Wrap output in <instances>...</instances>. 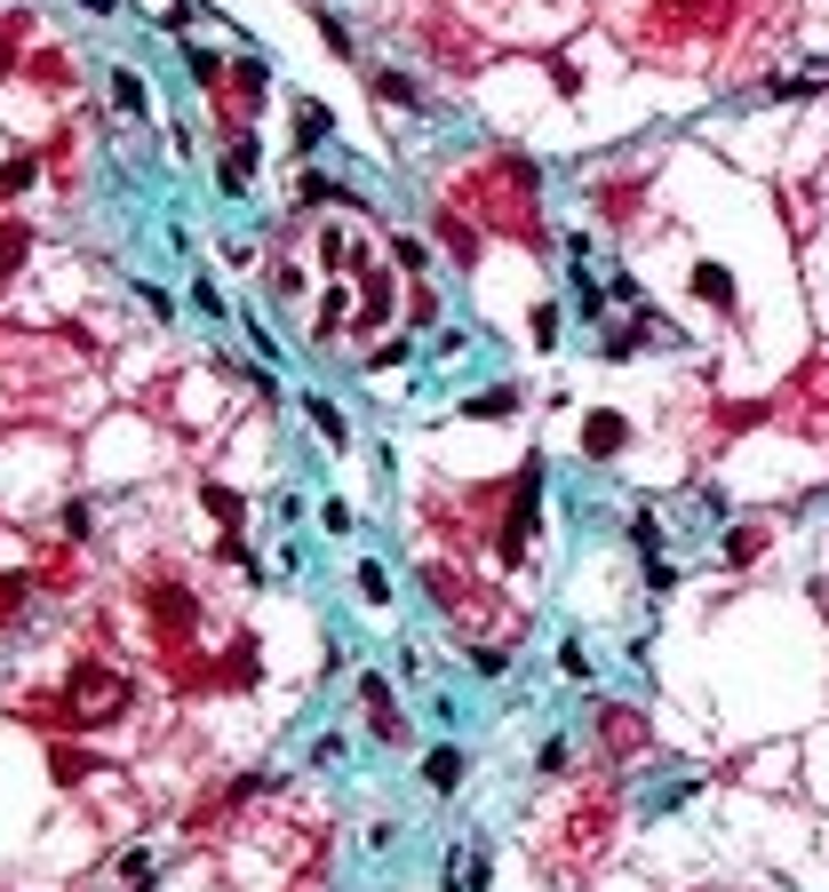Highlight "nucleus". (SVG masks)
Listing matches in <instances>:
<instances>
[{
  "label": "nucleus",
  "instance_id": "obj_20",
  "mask_svg": "<svg viewBox=\"0 0 829 892\" xmlns=\"http://www.w3.org/2000/svg\"><path fill=\"white\" fill-rule=\"evenodd\" d=\"M80 9H88V17H112V0H80Z\"/></svg>",
  "mask_w": 829,
  "mask_h": 892
},
{
  "label": "nucleus",
  "instance_id": "obj_12",
  "mask_svg": "<svg viewBox=\"0 0 829 892\" xmlns=\"http://www.w3.org/2000/svg\"><path fill=\"white\" fill-rule=\"evenodd\" d=\"M223 73H231V64H223L216 48H192V80H200V88H216Z\"/></svg>",
  "mask_w": 829,
  "mask_h": 892
},
{
  "label": "nucleus",
  "instance_id": "obj_11",
  "mask_svg": "<svg viewBox=\"0 0 829 892\" xmlns=\"http://www.w3.org/2000/svg\"><path fill=\"white\" fill-rule=\"evenodd\" d=\"M231 73H240V88H248V105H255V96H263V88H272V64H263V56H248V64H231Z\"/></svg>",
  "mask_w": 829,
  "mask_h": 892
},
{
  "label": "nucleus",
  "instance_id": "obj_9",
  "mask_svg": "<svg viewBox=\"0 0 829 892\" xmlns=\"http://www.w3.org/2000/svg\"><path fill=\"white\" fill-rule=\"evenodd\" d=\"M471 415H519V383H494V391H479V399H471Z\"/></svg>",
  "mask_w": 829,
  "mask_h": 892
},
{
  "label": "nucleus",
  "instance_id": "obj_4",
  "mask_svg": "<svg viewBox=\"0 0 829 892\" xmlns=\"http://www.w3.org/2000/svg\"><path fill=\"white\" fill-rule=\"evenodd\" d=\"M487 869H494V861H487V845L455 852V869H447V884H439V892H479V884H487Z\"/></svg>",
  "mask_w": 829,
  "mask_h": 892
},
{
  "label": "nucleus",
  "instance_id": "obj_14",
  "mask_svg": "<svg viewBox=\"0 0 829 892\" xmlns=\"http://www.w3.org/2000/svg\"><path fill=\"white\" fill-rule=\"evenodd\" d=\"M471 670H479V677H503V670H511V645H479Z\"/></svg>",
  "mask_w": 829,
  "mask_h": 892
},
{
  "label": "nucleus",
  "instance_id": "obj_8",
  "mask_svg": "<svg viewBox=\"0 0 829 892\" xmlns=\"http://www.w3.org/2000/svg\"><path fill=\"white\" fill-rule=\"evenodd\" d=\"M304 415H312V431H319L327 446H343V438H351V431H343V415H336L327 399H312V391H304Z\"/></svg>",
  "mask_w": 829,
  "mask_h": 892
},
{
  "label": "nucleus",
  "instance_id": "obj_10",
  "mask_svg": "<svg viewBox=\"0 0 829 892\" xmlns=\"http://www.w3.org/2000/svg\"><path fill=\"white\" fill-rule=\"evenodd\" d=\"M351 581H359V598H368V606H391V574H383L375 558H368V566H359Z\"/></svg>",
  "mask_w": 829,
  "mask_h": 892
},
{
  "label": "nucleus",
  "instance_id": "obj_13",
  "mask_svg": "<svg viewBox=\"0 0 829 892\" xmlns=\"http://www.w3.org/2000/svg\"><path fill=\"white\" fill-rule=\"evenodd\" d=\"M295 199H304V208H319V199H336V184H327L319 167H304V176H295Z\"/></svg>",
  "mask_w": 829,
  "mask_h": 892
},
{
  "label": "nucleus",
  "instance_id": "obj_5",
  "mask_svg": "<svg viewBox=\"0 0 829 892\" xmlns=\"http://www.w3.org/2000/svg\"><path fill=\"white\" fill-rule=\"evenodd\" d=\"M614 446H622V415H590V423H582V455H590V463H607Z\"/></svg>",
  "mask_w": 829,
  "mask_h": 892
},
{
  "label": "nucleus",
  "instance_id": "obj_7",
  "mask_svg": "<svg viewBox=\"0 0 829 892\" xmlns=\"http://www.w3.org/2000/svg\"><path fill=\"white\" fill-rule=\"evenodd\" d=\"M368 88H375V96H391V105H407V112H423V88H415L407 73H368Z\"/></svg>",
  "mask_w": 829,
  "mask_h": 892
},
{
  "label": "nucleus",
  "instance_id": "obj_17",
  "mask_svg": "<svg viewBox=\"0 0 829 892\" xmlns=\"http://www.w3.org/2000/svg\"><path fill=\"white\" fill-rule=\"evenodd\" d=\"M646 590L662 598V590H678V574H670V558H646Z\"/></svg>",
  "mask_w": 829,
  "mask_h": 892
},
{
  "label": "nucleus",
  "instance_id": "obj_19",
  "mask_svg": "<svg viewBox=\"0 0 829 892\" xmlns=\"http://www.w3.org/2000/svg\"><path fill=\"white\" fill-rule=\"evenodd\" d=\"M535 342H543V351L558 342V312H550V303H535Z\"/></svg>",
  "mask_w": 829,
  "mask_h": 892
},
{
  "label": "nucleus",
  "instance_id": "obj_1",
  "mask_svg": "<svg viewBox=\"0 0 829 892\" xmlns=\"http://www.w3.org/2000/svg\"><path fill=\"white\" fill-rule=\"evenodd\" d=\"M359 709H368L375 733H400V694H391L383 670H359Z\"/></svg>",
  "mask_w": 829,
  "mask_h": 892
},
{
  "label": "nucleus",
  "instance_id": "obj_16",
  "mask_svg": "<svg viewBox=\"0 0 829 892\" xmlns=\"http://www.w3.org/2000/svg\"><path fill=\"white\" fill-rule=\"evenodd\" d=\"M558 677H575V685L590 677V654H582V645H558Z\"/></svg>",
  "mask_w": 829,
  "mask_h": 892
},
{
  "label": "nucleus",
  "instance_id": "obj_15",
  "mask_svg": "<svg viewBox=\"0 0 829 892\" xmlns=\"http://www.w3.org/2000/svg\"><path fill=\"white\" fill-rule=\"evenodd\" d=\"M391 255H400V271H430V248H423V239H391Z\"/></svg>",
  "mask_w": 829,
  "mask_h": 892
},
{
  "label": "nucleus",
  "instance_id": "obj_3",
  "mask_svg": "<svg viewBox=\"0 0 829 892\" xmlns=\"http://www.w3.org/2000/svg\"><path fill=\"white\" fill-rule=\"evenodd\" d=\"M423 788H430V797H455V788H462V749L455 741L423 749Z\"/></svg>",
  "mask_w": 829,
  "mask_h": 892
},
{
  "label": "nucleus",
  "instance_id": "obj_18",
  "mask_svg": "<svg viewBox=\"0 0 829 892\" xmlns=\"http://www.w3.org/2000/svg\"><path fill=\"white\" fill-rule=\"evenodd\" d=\"M319 32H327V48H336V56H351V32H343V17H327V9H319Z\"/></svg>",
  "mask_w": 829,
  "mask_h": 892
},
{
  "label": "nucleus",
  "instance_id": "obj_6",
  "mask_svg": "<svg viewBox=\"0 0 829 892\" xmlns=\"http://www.w3.org/2000/svg\"><path fill=\"white\" fill-rule=\"evenodd\" d=\"M112 105H120V112H152V88H144L137 64H120V73H112Z\"/></svg>",
  "mask_w": 829,
  "mask_h": 892
},
{
  "label": "nucleus",
  "instance_id": "obj_2",
  "mask_svg": "<svg viewBox=\"0 0 829 892\" xmlns=\"http://www.w3.org/2000/svg\"><path fill=\"white\" fill-rule=\"evenodd\" d=\"M327 135H336V112H327L319 96H295V152L312 160V152L327 144Z\"/></svg>",
  "mask_w": 829,
  "mask_h": 892
}]
</instances>
